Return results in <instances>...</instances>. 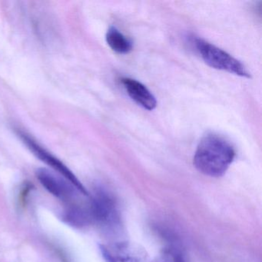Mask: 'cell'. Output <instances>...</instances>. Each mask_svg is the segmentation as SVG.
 Instances as JSON below:
<instances>
[{
  "mask_svg": "<svg viewBox=\"0 0 262 262\" xmlns=\"http://www.w3.org/2000/svg\"><path fill=\"white\" fill-rule=\"evenodd\" d=\"M99 251L105 262H151L142 245L125 239L101 244Z\"/></svg>",
  "mask_w": 262,
  "mask_h": 262,
  "instance_id": "5b68a950",
  "label": "cell"
},
{
  "mask_svg": "<svg viewBox=\"0 0 262 262\" xmlns=\"http://www.w3.org/2000/svg\"><path fill=\"white\" fill-rule=\"evenodd\" d=\"M235 156V150L228 141L219 135L209 133L199 142L193 164L205 176L219 178L225 174Z\"/></svg>",
  "mask_w": 262,
  "mask_h": 262,
  "instance_id": "6da1fadb",
  "label": "cell"
},
{
  "mask_svg": "<svg viewBox=\"0 0 262 262\" xmlns=\"http://www.w3.org/2000/svg\"><path fill=\"white\" fill-rule=\"evenodd\" d=\"M122 85L133 100L145 110L151 111L157 106V101L146 86L136 79L123 78Z\"/></svg>",
  "mask_w": 262,
  "mask_h": 262,
  "instance_id": "52a82bcc",
  "label": "cell"
},
{
  "mask_svg": "<svg viewBox=\"0 0 262 262\" xmlns=\"http://www.w3.org/2000/svg\"><path fill=\"white\" fill-rule=\"evenodd\" d=\"M92 199L94 223L99 224L110 234H118L119 237L122 234V219L114 198L107 191L99 189L92 195Z\"/></svg>",
  "mask_w": 262,
  "mask_h": 262,
  "instance_id": "277c9868",
  "label": "cell"
},
{
  "mask_svg": "<svg viewBox=\"0 0 262 262\" xmlns=\"http://www.w3.org/2000/svg\"><path fill=\"white\" fill-rule=\"evenodd\" d=\"M151 262H185L179 251L172 248H165Z\"/></svg>",
  "mask_w": 262,
  "mask_h": 262,
  "instance_id": "9c48e42d",
  "label": "cell"
},
{
  "mask_svg": "<svg viewBox=\"0 0 262 262\" xmlns=\"http://www.w3.org/2000/svg\"><path fill=\"white\" fill-rule=\"evenodd\" d=\"M105 39L110 48L119 54H128L133 50V42L116 27L108 29Z\"/></svg>",
  "mask_w": 262,
  "mask_h": 262,
  "instance_id": "ba28073f",
  "label": "cell"
},
{
  "mask_svg": "<svg viewBox=\"0 0 262 262\" xmlns=\"http://www.w3.org/2000/svg\"><path fill=\"white\" fill-rule=\"evenodd\" d=\"M36 177L41 185L54 197L67 204V207L90 203L92 195L79 191L76 186L61 176H57L47 168H39Z\"/></svg>",
  "mask_w": 262,
  "mask_h": 262,
  "instance_id": "7a4b0ae2",
  "label": "cell"
},
{
  "mask_svg": "<svg viewBox=\"0 0 262 262\" xmlns=\"http://www.w3.org/2000/svg\"><path fill=\"white\" fill-rule=\"evenodd\" d=\"M17 135L20 138L24 144L28 147L29 149L42 162H45L49 166L51 167L55 171H57L59 174L64 179L73 184L79 191L85 194H89V191L85 188L82 182L78 179V178L73 174V171L59 159L53 156L51 153L49 152L47 149L41 146L33 137L21 131L17 130Z\"/></svg>",
  "mask_w": 262,
  "mask_h": 262,
  "instance_id": "8992f818",
  "label": "cell"
},
{
  "mask_svg": "<svg viewBox=\"0 0 262 262\" xmlns=\"http://www.w3.org/2000/svg\"><path fill=\"white\" fill-rule=\"evenodd\" d=\"M194 44L201 57L211 68L228 72L242 77L251 78V74L245 66L225 50L201 38L194 39Z\"/></svg>",
  "mask_w": 262,
  "mask_h": 262,
  "instance_id": "3957f363",
  "label": "cell"
}]
</instances>
